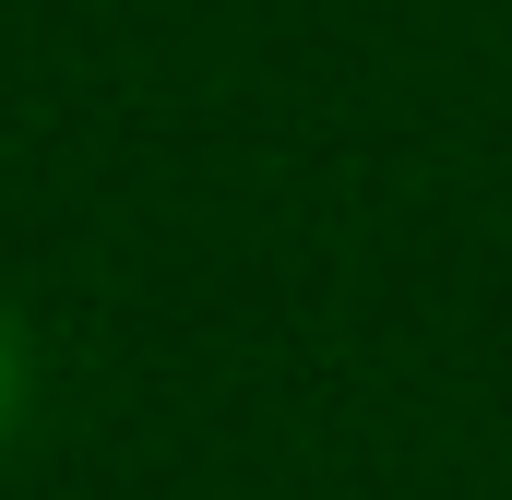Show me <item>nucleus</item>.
<instances>
[{"label":"nucleus","mask_w":512,"mask_h":500,"mask_svg":"<svg viewBox=\"0 0 512 500\" xmlns=\"http://www.w3.org/2000/svg\"><path fill=\"white\" fill-rule=\"evenodd\" d=\"M24 417H36V334H24L12 298H0V453L24 441Z\"/></svg>","instance_id":"1"}]
</instances>
